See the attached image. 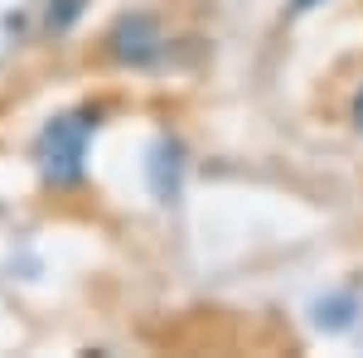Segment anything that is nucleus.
Listing matches in <instances>:
<instances>
[{"mask_svg":"<svg viewBox=\"0 0 363 358\" xmlns=\"http://www.w3.org/2000/svg\"><path fill=\"white\" fill-rule=\"evenodd\" d=\"M102 121H107V102H78V107L54 111L39 126L29 160H34V174L49 194H78L87 184V155H92Z\"/></svg>","mask_w":363,"mask_h":358,"instance_id":"obj_1","label":"nucleus"},{"mask_svg":"<svg viewBox=\"0 0 363 358\" xmlns=\"http://www.w3.org/2000/svg\"><path fill=\"white\" fill-rule=\"evenodd\" d=\"M174 49H179V39L169 34V20L150 5L121 10L97 39L102 63L116 73H165L174 63Z\"/></svg>","mask_w":363,"mask_h":358,"instance_id":"obj_2","label":"nucleus"},{"mask_svg":"<svg viewBox=\"0 0 363 358\" xmlns=\"http://www.w3.org/2000/svg\"><path fill=\"white\" fill-rule=\"evenodd\" d=\"M184 179H189V145L174 131H160L145 150V184H150V198L155 203H179L184 194Z\"/></svg>","mask_w":363,"mask_h":358,"instance_id":"obj_3","label":"nucleus"},{"mask_svg":"<svg viewBox=\"0 0 363 358\" xmlns=\"http://www.w3.org/2000/svg\"><path fill=\"white\" fill-rule=\"evenodd\" d=\"M359 315H363V296L354 286H335V291L310 301V325L320 334H349L359 325Z\"/></svg>","mask_w":363,"mask_h":358,"instance_id":"obj_4","label":"nucleus"},{"mask_svg":"<svg viewBox=\"0 0 363 358\" xmlns=\"http://www.w3.org/2000/svg\"><path fill=\"white\" fill-rule=\"evenodd\" d=\"M87 5H92V0H44L39 25H44L49 39H68V34L87 20Z\"/></svg>","mask_w":363,"mask_h":358,"instance_id":"obj_5","label":"nucleus"},{"mask_svg":"<svg viewBox=\"0 0 363 358\" xmlns=\"http://www.w3.org/2000/svg\"><path fill=\"white\" fill-rule=\"evenodd\" d=\"M349 126L363 136V83L354 87V97H349Z\"/></svg>","mask_w":363,"mask_h":358,"instance_id":"obj_6","label":"nucleus"},{"mask_svg":"<svg viewBox=\"0 0 363 358\" xmlns=\"http://www.w3.org/2000/svg\"><path fill=\"white\" fill-rule=\"evenodd\" d=\"M320 5H330V0H286V15H291V20H301V15L320 10Z\"/></svg>","mask_w":363,"mask_h":358,"instance_id":"obj_7","label":"nucleus"}]
</instances>
